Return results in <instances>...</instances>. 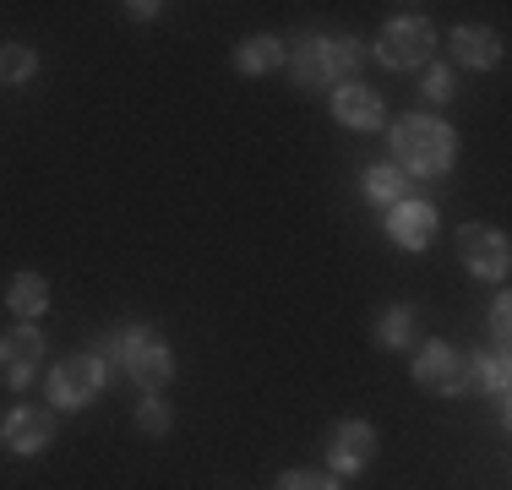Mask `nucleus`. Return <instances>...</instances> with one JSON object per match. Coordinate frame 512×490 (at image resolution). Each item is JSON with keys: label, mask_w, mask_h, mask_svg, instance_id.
Listing matches in <instances>:
<instances>
[{"label": "nucleus", "mask_w": 512, "mask_h": 490, "mask_svg": "<svg viewBox=\"0 0 512 490\" xmlns=\"http://www.w3.org/2000/svg\"><path fill=\"white\" fill-rule=\"evenodd\" d=\"M393 158L404 175L442 180L458 164V131L436 115H398L393 120Z\"/></svg>", "instance_id": "obj_1"}, {"label": "nucleus", "mask_w": 512, "mask_h": 490, "mask_svg": "<svg viewBox=\"0 0 512 490\" xmlns=\"http://www.w3.org/2000/svg\"><path fill=\"white\" fill-rule=\"evenodd\" d=\"M93 354L104 360V371H109V360H120V371H126L142 392H164L169 382H175V354H169V343L158 338L153 327H142V322L109 333Z\"/></svg>", "instance_id": "obj_2"}, {"label": "nucleus", "mask_w": 512, "mask_h": 490, "mask_svg": "<svg viewBox=\"0 0 512 490\" xmlns=\"http://www.w3.org/2000/svg\"><path fill=\"white\" fill-rule=\"evenodd\" d=\"M365 60V49L355 33H311L284 55V71L295 77V88H327V82H349L355 66Z\"/></svg>", "instance_id": "obj_3"}, {"label": "nucleus", "mask_w": 512, "mask_h": 490, "mask_svg": "<svg viewBox=\"0 0 512 490\" xmlns=\"http://www.w3.org/2000/svg\"><path fill=\"white\" fill-rule=\"evenodd\" d=\"M414 387L436 392V398H463L474 392V371H469V354H458L453 343L431 338L414 349Z\"/></svg>", "instance_id": "obj_4"}, {"label": "nucleus", "mask_w": 512, "mask_h": 490, "mask_svg": "<svg viewBox=\"0 0 512 490\" xmlns=\"http://www.w3.org/2000/svg\"><path fill=\"white\" fill-rule=\"evenodd\" d=\"M436 55V28L425 17H393L376 39V60L387 71H420Z\"/></svg>", "instance_id": "obj_5"}, {"label": "nucleus", "mask_w": 512, "mask_h": 490, "mask_svg": "<svg viewBox=\"0 0 512 490\" xmlns=\"http://www.w3.org/2000/svg\"><path fill=\"white\" fill-rule=\"evenodd\" d=\"M376 447H382V436H376L371 420H338L333 431H327V441H322L327 474H338V480H355L360 469H371Z\"/></svg>", "instance_id": "obj_6"}, {"label": "nucleus", "mask_w": 512, "mask_h": 490, "mask_svg": "<svg viewBox=\"0 0 512 490\" xmlns=\"http://www.w3.org/2000/svg\"><path fill=\"white\" fill-rule=\"evenodd\" d=\"M104 376L109 371H104L99 354H88V349L66 354V360L50 371V403H55V409H88V403L104 392Z\"/></svg>", "instance_id": "obj_7"}, {"label": "nucleus", "mask_w": 512, "mask_h": 490, "mask_svg": "<svg viewBox=\"0 0 512 490\" xmlns=\"http://www.w3.org/2000/svg\"><path fill=\"white\" fill-rule=\"evenodd\" d=\"M39 365H44V327L17 322V327L0 333V376H6L11 392L28 387L33 376H39Z\"/></svg>", "instance_id": "obj_8"}, {"label": "nucleus", "mask_w": 512, "mask_h": 490, "mask_svg": "<svg viewBox=\"0 0 512 490\" xmlns=\"http://www.w3.org/2000/svg\"><path fill=\"white\" fill-rule=\"evenodd\" d=\"M458 256H463V267H469L474 278H507V267H512V245L502 229H491V224H463L458 229Z\"/></svg>", "instance_id": "obj_9"}, {"label": "nucleus", "mask_w": 512, "mask_h": 490, "mask_svg": "<svg viewBox=\"0 0 512 490\" xmlns=\"http://www.w3.org/2000/svg\"><path fill=\"white\" fill-rule=\"evenodd\" d=\"M327 109H333V120L344 131H382L387 126V104L376 88H365V82H338L333 98H327Z\"/></svg>", "instance_id": "obj_10"}, {"label": "nucleus", "mask_w": 512, "mask_h": 490, "mask_svg": "<svg viewBox=\"0 0 512 490\" xmlns=\"http://www.w3.org/2000/svg\"><path fill=\"white\" fill-rule=\"evenodd\" d=\"M387 240L398 251H425L436 240V202H420V196H404L398 207H387Z\"/></svg>", "instance_id": "obj_11"}, {"label": "nucleus", "mask_w": 512, "mask_h": 490, "mask_svg": "<svg viewBox=\"0 0 512 490\" xmlns=\"http://www.w3.org/2000/svg\"><path fill=\"white\" fill-rule=\"evenodd\" d=\"M0 441H6L17 458H39V452L55 447V414H44V409H11L6 425H0Z\"/></svg>", "instance_id": "obj_12"}, {"label": "nucleus", "mask_w": 512, "mask_h": 490, "mask_svg": "<svg viewBox=\"0 0 512 490\" xmlns=\"http://www.w3.org/2000/svg\"><path fill=\"white\" fill-rule=\"evenodd\" d=\"M447 49H453V60L458 66H469V71H491V66H502V33H491V28H453L447 33Z\"/></svg>", "instance_id": "obj_13"}, {"label": "nucleus", "mask_w": 512, "mask_h": 490, "mask_svg": "<svg viewBox=\"0 0 512 490\" xmlns=\"http://www.w3.org/2000/svg\"><path fill=\"white\" fill-rule=\"evenodd\" d=\"M289 55V44L278 39V33H251V39L235 44V71L240 77H267V71H278Z\"/></svg>", "instance_id": "obj_14"}, {"label": "nucleus", "mask_w": 512, "mask_h": 490, "mask_svg": "<svg viewBox=\"0 0 512 490\" xmlns=\"http://www.w3.org/2000/svg\"><path fill=\"white\" fill-rule=\"evenodd\" d=\"M6 311L22 316V322H33V316L50 311V284H44V273H17L6 289Z\"/></svg>", "instance_id": "obj_15"}, {"label": "nucleus", "mask_w": 512, "mask_h": 490, "mask_svg": "<svg viewBox=\"0 0 512 490\" xmlns=\"http://www.w3.org/2000/svg\"><path fill=\"white\" fill-rule=\"evenodd\" d=\"M365 196H371L376 207H398L409 196V175L398 164H371L365 169Z\"/></svg>", "instance_id": "obj_16"}, {"label": "nucleus", "mask_w": 512, "mask_h": 490, "mask_svg": "<svg viewBox=\"0 0 512 490\" xmlns=\"http://www.w3.org/2000/svg\"><path fill=\"white\" fill-rule=\"evenodd\" d=\"M376 343L382 349H409L414 343V305H387L376 316Z\"/></svg>", "instance_id": "obj_17"}, {"label": "nucleus", "mask_w": 512, "mask_h": 490, "mask_svg": "<svg viewBox=\"0 0 512 490\" xmlns=\"http://www.w3.org/2000/svg\"><path fill=\"white\" fill-rule=\"evenodd\" d=\"M469 371H474V387H485L496 403H507L512 365H507V354H502V349H496V354H480V360H469Z\"/></svg>", "instance_id": "obj_18"}, {"label": "nucleus", "mask_w": 512, "mask_h": 490, "mask_svg": "<svg viewBox=\"0 0 512 490\" xmlns=\"http://www.w3.org/2000/svg\"><path fill=\"white\" fill-rule=\"evenodd\" d=\"M39 77V55L28 44H0V82L6 88H22V82Z\"/></svg>", "instance_id": "obj_19"}, {"label": "nucleus", "mask_w": 512, "mask_h": 490, "mask_svg": "<svg viewBox=\"0 0 512 490\" xmlns=\"http://www.w3.org/2000/svg\"><path fill=\"white\" fill-rule=\"evenodd\" d=\"M169 425H175V414H169V403L158 398V392H148V398L137 403V431H142V436H164Z\"/></svg>", "instance_id": "obj_20"}, {"label": "nucleus", "mask_w": 512, "mask_h": 490, "mask_svg": "<svg viewBox=\"0 0 512 490\" xmlns=\"http://www.w3.org/2000/svg\"><path fill=\"white\" fill-rule=\"evenodd\" d=\"M273 490H344V480L327 469H289V474H278Z\"/></svg>", "instance_id": "obj_21"}, {"label": "nucleus", "mask_w": 512, "mask_h": 490, "mask_svg": "<svg viewBox=\"0 0 512 490\" xmlns=\"http://www.w3.org/2000/svg\"><path fill=\"white\" fill-rule=\"evenodd\" d=\"M491 333H496V343H502V354H507V338H512V300L507 294H496V305H491Z\"/></svg>", "instance_id": "obj_22"}, {"label": "nucleus", "mask_w": 512, "mask_h": 490, "mask_svg": "<svg viewBox=\"0 0 512 490\" xmlns=\"http://www.w3.org/2000/svg\"><path fill=\"white\" fill-rule=\"evenodd\" d=\"M425 98H436V104L453 98V71H447V66H425Z\"/></svg>", "instance_id": "obj_23"}, {"label": "nucleus", "mask_w": 512, "mask_h": 490, "mask_svg": "<svg viewBox=\"0 0 512 490\" xmlns=\"http://www.w3.org/2000/svg\"><path fill=\"white\" fill-rule=\"evenodd\" d=\"M126 11H131V17H137V22H153L158 11H164V6H158V0H131Z\"/></svg>", "instance_id": "obj_24"}]
</instances>
